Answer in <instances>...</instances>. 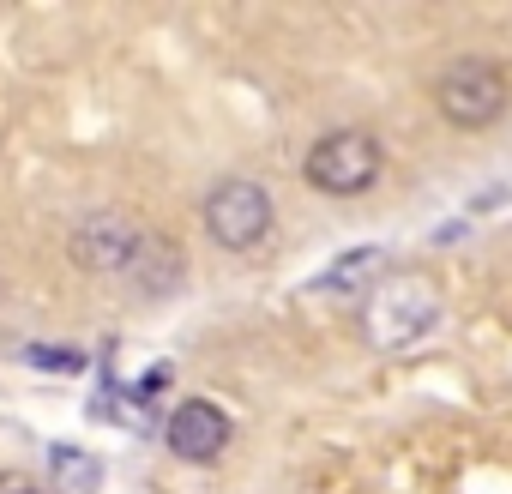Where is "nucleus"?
<instances>
[{"label": "nucleus", "instance_id": "nucleus-1", "mask_svg": "<svg viewBox=\"0 0 512 494\" xmlns=\"http://www.w3.org/2000/svg\"><path fill=\"white\" fill-rule=\"evenodd\" d=\"M434 320H440V290L416 272L380 278L374 296L362 302V332H368L374 350H410L434 332Z\"/></svg>", "mask_w": 512, "mask_h": 494}, {"label": "nucleus", "instance_id": "nucleus-12", "mask_svg": "<svg viewBox=\"0 0 512 494\" xmlns=\"http://www.w3.org/2000/svg\"><path fill=\"white\" fill-rule=\"evenodd\" d=\"M0 494H37V482L25 470H0Z\"/></svg>", "mask_w": 512, "mask_h": 494}, {"label": "nucleus", "instance_id": "nucleus-3", "mask_svg": "<svg viewBox=\"0 0 512 494\" xmlns=\"http://www.w3.org/2000/svg\"><path fill=\"white\" fill-rule=\"evenodd\" d=\"M380 139L374 133H362V127H338V133H326L314 151H308V163H302V175H308V187L314 193H332V199H356V193H368L374 181H380Z\"/></svg>", "mask_w": 512, "mask_h": 494}, {"label": "nucleus", "instance_id": "nucleus-6", "mask_svg": "<svg viewBox=\"0 0 512 494\" xmlns=\"http://www.w3.org/2000/svg\"><path fill=\"white\" fill-rule=\"evenodd\" d=\"M229 434H235V422H229L211 398H187V404H175L169 422H163V440H169V452H175L181 464H211V458H223Z\"/></svg>", "mask_w": 512, "mask_h": 494}, {"label": "nucleus", "instance_id": "nucleus-5", "mask_svg": "<svg viewBox=\"0 0 512 494\" xmlns=\"http://www.w3.org/2000/svg\"><path fill=\"white\" fill-rule=\"evenodd\" d=\"M139 223H127L121 211H97V217H85L79 229H73V260L85 266V272H97V278H121L127 266H133V254H139Z\"/></svg>", "mask_w": 512, "mask_h": 494}, {"label": "nucleus", "instance_id": "nucleus-4", "mask_svg": "<svg viewBox=\"0 0 512 494\" xmlns=\"http://www.w3.org/2000/svg\"><path fill=\"white\" fill-rule=\"evenodd\" d=\"M205 229L217 247L229 254H247V247H260L272 235V199L260 181H217L205 193Z\"/></svg>", "mask_w": 512, "mask_h": 494}, {"label": "nucleus", "instance_id": "nucleus-8", "mask_svg": "<svg viewBox=\"0 0 512 494\" xmlns=\"http://www.w3.org/2000/svg\"><path fill=\"white\" fill-rule=\"evenodd\" d=\"M380 272H386V254H380V247H350V254H338L308 290H314V296H350V290H374Z\"/></svg>", "mask_w": 512, "mask_h": 494}, {"label": "nucleus", "instance_id": "nucleus-7", "mask_svg": "<svg viewBox=\"0 0 512 494\" xmlns=\"http://www.w3.org/2000/svg\"><path fill=\"white\" fill-rule=\"evenodd\" d=\"M121 284H133L139 296H169V290L181 284V254H175L163 235H139V254H133V266L121 272Z\"/></svg>", "mask_w": 512, "mask_h": 494}, {"label": "nucleus", "instance_id": "nucleus-10", "mask_svg": "<svg viewBox=\"0 0 512 494\" xmlns=\"http://www.w3.org/2000/svg\"><path fill=\"white\" fill-rule=\"evenodd\" d=\"M25 362H31V368H61V374H73V368H79V356H73V350H43V344H31V350H25Z\"/></svg>", "mask_w": 512, "mask_h": 494}, {"label": "nucleus", "instance_id": "nucleus-11", "mask_svg": "<svg viewBox=\"0 0 512 494\" xmlns=\"http://www.w3.org/2000/svg\"><path fill=\"white\" fill-rule=\"evenodd\" d=\"M163 386H169V368H151V374H145V380H139V386H127V392H133V398H139V404H151V398H157V392H163Z\"/></svg>", "mask_w": 512, "mask_h": 494}, {"label": "nucleus", "instance_id": "nucleus-9", "mask_svg": "<svg viewBox=\"0 0 512 494\" xmlns=\"http://www.w3.org/2000/svg\"><path fill=\"white\" fill-rule=\"evenodd\" d=\"M49 470H55L61 494H97V482H103V464L85 458V452H73V446H55L49 452Z\"/></svg>", "mask_w": 512, "mask_h": 494}, {"label": "nucleus", "instance_id": "nucleus-2", "mask_svg": "<svg viewBox=\"0 0 512 494\" xmlns=\"http://www.w3.org/2000/svg\"><path fill=\"white\" fill-rule=\"evenodd\" d=\"M506 103H512L506 73H500L494 61H482V55H464V61H452V67L434 79V109H440L452 127H464V133L494 127V121L506 115Z\"/></svg>", "mask_w": 512, "mask_h": 494}]
</instances>
